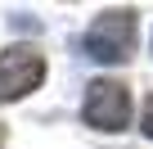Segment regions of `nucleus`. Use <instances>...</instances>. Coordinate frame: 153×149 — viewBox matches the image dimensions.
Here are the masks:
<instances>
[{"label":"nucleus","instance_id":"nucleus-1","mask_svg":"<svg viewBox=\"0 0 153 149\" xmlns=\"http://www.w3.org/2000/svg\"><path fill=\"white\" fill-rule=\"evenodd\" d=\"M86 50L99 63H126L135 50V9H104L86 27Z\"/></svg>","mask_w":153,"mask_h":149},{"label":"nucleus","instance_id":"nucleus-2","mask_svg":"<svg viewBox=\"0 0 153 149\" xmlns=\"http://www.w3.org/2000/svg\"><path fill=\"white\" fill-rule=\"evenodd\" d=\"M45 82V54L36 45H9L0 54V104L23 100Z\"/></svg>","mask_w":153,"mask_h":149},{"label":"nucleus","instance_id":"nucleus-3","mask_svg":"<svg viewBox=\"0 0 153 149\" xmlns=\"http://www.w3.org/2000/svg\"><path fill=\"white\" fill-rule=\"evenodd\" d=\"M81 113H86V122L95 131H126V122H131V91H126V82H117V77L90 82Z\"/></svg>","mask_w":153,"mask_h":149},{"label":"nucleus","instance_id":"nucleus-4","mask_svg":"<svg viewBox=\"0 0 153 149\" xmlns=\"http://www.w3.org/2000/svg\"><path fill=\"white\" fill-rule=\"evenodd\" d=\"M144 136L153 140V95H149V104H144Z\"/></svg>","mask_w":153,"mask_h":149},{"label":"nucleus","instance_id":"nucleus-5","mask_svg":"<svg viewBox=\"0 0 153 149\" xmlns=\"http://www.w3.org/2000/svg\"><path fill=\"white\" fill-rule=\"evenodd\" d=\"M0 145H5V131H0Z\"/></svg>","mask_w":153,"mask_h":149}]
</instances>
